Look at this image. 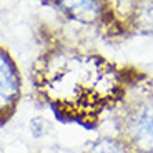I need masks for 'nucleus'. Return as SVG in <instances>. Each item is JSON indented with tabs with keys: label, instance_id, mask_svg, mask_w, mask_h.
<instances>
[{
	"label": "nucleus",
	"instance_id": "1",
	"mask_svg": "<svg viewBox=\"0 0 153 153\" xmlns=\"http://www.w3.org/2000/svg\"><path fill=\"white\" fill-rule=\"evenodd\" d=\"M133 78L102 55L55 45L37 57L32 68L33 93L58 120L97 128L118 107Z\"/></svg>",
	"mask_w": 153,
	"mask_h": 153
},
{
	"label": "nucleus",
	"instance_id": "2",
	"mask_svg": "<svg viewBox=\"0 0 153 153\" xmlns=\"http://www.w3.org/2000/svg\"><path fill=\"white\" fill-rule=\"evenodd\" d=\"M117 137L137 153H153V93L128 92L113 110Z\"/></svg>",
	"mask_w": 153,
	"mask_h": 153
},
{
	"label": "nucleus",
	"instance_id": "3",
	"mask_svg": "<svg viewBox=\"0 0 153 153\" xmlns=\"http://www.w3.org/2000/svg\"><path fill=\"white\" fill-rule=\"evenodd\" d=\"M68 20L83 23V25H95V27H107L111 30L113 27H122L120 17L115 13L110 0H50Z\"/></svg>",
	"mask_w": 153,
	"mask_h": 153
},
{
	"label": "nucleus",
	"instance_id": "4",
	"mask_svg": "<svg viewBox=\"0 0 153 153\" xmlns=\"http://www.w3.org/2000/svg\"><path fill=\"white\" fill-rule=\"evenodd\" d=\"M22 100V75L17 62L0 45V126L10 123Z\"/></svg>",
	"mask_w": 153,
	"mask_h": 153
},
{
	"label": "nucleus",
	"instance_id": "5",
	"mask_svg": "<svg viewBox=\"0 0 153 153\" xmlns=\"http://www.w3.org/2000/svg\"><path fill=\"white\" fill-rule=\"evenodd\" d=\"M122 27L138 35H153V0H130Z\"/></svg>",
	"mask_w": 153,
	"mask_h": 153
},
{
	"label": "nucleus",
	"instance_id": "6",
	"mask_svg": "<svg viewBox=\"0 0 153 153\" xmlns=\"http://www.w3.org/2000/svg\"><path fill=\"white\" fill-rule=\"evenodd\" d=\"M83 153H137L128 143L117 135H105L93 140Z\"/></svg>",
	"mask_w": 153,
	"mask_h": 153
}]
</instances>
